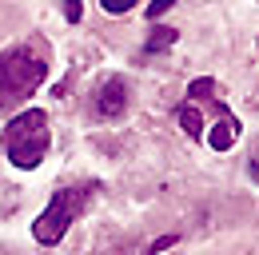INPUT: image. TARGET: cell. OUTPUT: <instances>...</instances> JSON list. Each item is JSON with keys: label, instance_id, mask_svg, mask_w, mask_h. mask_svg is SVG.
<instances>
[{"label": "cell", "instance_id": "obj_1", "mask_svg": "<svg viewBox=\"0 0 259 255\" xmlns=\"http://www.w3.org/2000/svg\"><path fill=\"white\" fill-rule=\"evenodd\" d=\"M52 144V128H48V112L44 108H28L4 128V152L12 159V167L20 172H36Z\"/></svg>", "mask_w": 259, "mask_h": 255}, {"label": "cell", "instance_id": "obj_2", "mask_svg": "<svg viewBox=\"0 0 259 255\" xmlns=\"http://www.w3.org/2000/svg\"><path fill=\"white\" fill-rule=\"evenodd\" d=\"M88 195L92 188H60L52 199H48V207L36 216L32 223V235L40 247H56L60 239L68 235V227L76 223V216L84 211V203H88Z\"/></svg>", "mask_w": 259, "mask_h": 255}, {"label": "cell", "instance_id": "obj_3", "mask_svg": "<svg viewBox=\"0 0 259 255\" xmlns=\"http://www.w3.org/2000/svg\"><path fill=\"white\" fill-rule=\"evenodd\" d=\"M48 76V64L40 60L28 48H16V52H4L0 56V104H16V100H28V96L44 84Z\"/></svg>", "mask_w": 259, "mask_h": 255}, {"label": "cell", "instance_id": "obj_4", "mask_svg": "<svg viewBox=\"0 0 259 255\" xmlns=\"http://www.w3.org/2000/svg\"><path fill=\"white\" fill-rule=\"evenodd\" d=\"M92 108L100 120H116L128 112V80L124 76H104L92 92Z\"/></svg>", "mask_w": 259, "mask_h": 255}, {"label": "cell", "instance_id": "obj_5", "mask_svg": "<svg viewBox=\"0 0 259 255\" xmlns=\"http://www.w3.org/2000/svg\"><path fill=\"white\" fill-rule=\"evenodd\" d=\"M235 140H239V120H235V116H224L220 124L207 132V144H211L215 152H227V148H231Z\"/></svg>", "mask_w": 259, "mask_h": 255}, {"label": "cell", "instance_id": "obj_6", "mask_svg": "<svg viewBox=\"0 0 259 255\" xmlns=\"http://www.w3.org/2000/svg\"><path fill=\"white\" fill-rule=\"evenodd\" d=\"M176 36H180L176 28H152L148 44H144V52H148V56H156V52H163V48H171V44H176Z\"/></svg>", "mask_w": 259, "mask_h": 255}, {"label": "cell", "instance_id": "obj_7", "mask_svg": "<svg viewBox=\"0 0 259 255\" xmlns=\"http://www.w3.org/2000/svg\"><path fill=\"white\" fill-rule=\"evenodd\" d=\"M180 128H184L188 136H195V140L203 136V116H199L195 104H184V108H180Z\"/></svg>", "mask_w": 259, "mask_h": 255}, {"label": "cell", "instance_id": "obj_8", "mask_svg": "<svg viewBox=\"0 0 259 255\" xmlns=\"http://www.w3.org/2000/svg\"><path fill=\"white\" fill-rule=\"evenodd\" d=\"M215 80L211 76H199V80H192L188 84V104H195V100H215Z\"/></svg>", "mask_w": 259, "mask_h": 255}, {"label": "cell", "instance_id": "obj_9", "mask_svg": "<svg viewBox=\"0 0 259 255\" xmlns=\"http://www.w3.org/2000/svg\"><path fill=\"white\" fill-rule=\"evenodd\" d=\"M100 8H104V12H112V16H124V12L136 8V0H100Z\"/></svg>", "mask_w": 259, "mask_h": 255}, {"label": "cell", "instance_id": "obj_10", "mask_svg": "<svg viewBox=\"0 0 259 255\" xmlns=\"http://www.w3.org/2000/svg\"><path fill=\"white\" fill-rule=\"evenodd\" d=\"M80 16H84V4L80 0H64V20L68 24H80Z\"/></svg>", "mask_w": 259, "mask_h": 255}, {"label": "cell", "instance_id": "obj_11", "mask_svg": "<svg viewBox=\"0 0 259 255\" xmlns=\"http://www.w3.org/2000/svg\"><path fill=\"white\" fill-rule=\"evenodd\" d=\"M171 4H176V0H152V4H148V20H160Z\"/></svg>", "mask_w": 259, "mask_h": 255}, {"label": "cell", "instance_id": "obj_12", "mask_svg": "<svg viewBox=\"0 0 259 255\" xmlns=\"http://www.w3.org/2000/svg\"><path fill=\"white\" fill-rule=\"evenodd\" d=\"M180 243V235H163V239H156L152 247H148V255H160V251H167V247H176Z\"/></svg>", "mask_w": 259, "mask_h": 255}, {"label": "cell", "instance_id": "obj_13", "mask_svg": "<svg viewBox=\"0 0 259 255\" xmlns=\"http://www.w3.org/2000/svg\"><path fill=\"white\" fill-rule=\"evenodd\" d=\"M251 176H255V180H259V163H251Z\"/></svg>", "mask_w": 259, "mask_h": 255}]
</instances>
